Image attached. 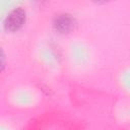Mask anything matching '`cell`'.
<instances>
[{
    "label": "cell",
    "instance_id": "obj_1",
    "mask_svg": "<svg viewBox=\"0 0 130 130\" xmlns=\"http://www.w3.org/2000/svg\"><path fill=\"white\" fill-rule=\"evenodd\" d=\"M25 19L26 13L24 9H22L21 7H17L8 13L4 20V26L7 31L14 32L19 30L23 26V24L25 23Z\"/></svg>",
    "mask_w": 130,
    "mask_h": 130
},
{
    "label": "cell",
    "instance_id": "obj_2",
    "mask_svg": "<svg viewBox=\"0 0 130 130\" xmlns=\"http://www.w3.org/2000/svg\"><path fill=\"white\" fill-rule=\"evenodd\" d=\"M75 23H76L75 19L71 14L61 13L54 18L53 27L57 32L61 35H65V34H69L71 30L74 29Z\"/></svg>",
    "mask_w": 130,
    "mask_h": 130
},
{
    "label": "cell",
    "instance_id": "obj_3",
    "mask_svg": "<svg viewBox=\"0 0 130 130\" xmlns=\"http://www.w3.org/2000/svg\"><path fill=\"white\" fill-rule=\"evenodd\" d=\"M94 2H98V3H106V2H108V1H110V0H93Z\"/></svg>",
    "mask_w": 130,
    "mask_h": 130
}]
</instances>
